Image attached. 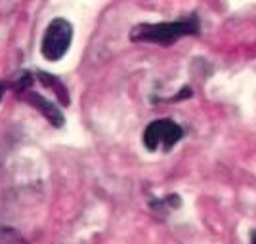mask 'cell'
Here are the masks:
<instances>
[{
  "instance_id": "7",
  "label": "cell",
  "mask_w": 256,
  "mask_h": 244,
  "mask_svg": "<svg viewBox=\"0 0 256 244\" xmlns=\"http://www.w3.org/2000/svg\"><path fill=\"white\" fill-rule=\"evenodd\" d=\"M4 90H6V84L0 82V99H2V96H4Z\"/></svg>"
},
{
  "instance_id": "5",
  "label": "cell",
  "mask_w": 256,
  "mask_h": 244,
  "mask_svg": "<svg viewBox=\"0 0 256 244\" xmlns=\"http://www.w3.org/2000/svg\"><path fill=\"white\" fill-rule=\"evenodd\" d=\"M34 78H38L40 82H42L44 86H48V88H52L54 94L58 96V99H60V103L64 107L69 105V92H67V88L64 86V82L60 80V78H56L54 74H48L46 71H36L34 73Z\"/></svg>"
},
{
  "instance_id": "3",
  "label": "cell",
  "mask_w": 256,
  "mask_h": 244,
  "mask_svg": "<svg viewBox=\"0 0 256 244\" xmlns=\"http://www.w3.org/2000/svg\"><path fill=\"white\" fill-rule=\"evenodd\" d=\"M182 138H184V130L178 122L170 118H159L148 124V128L144 130L142 143L148 151H159V149L170 151Z\"/></svg>"
},
{
  "instance_id": "1",
  "label": "cell",
  "mask_w": 256,
  "mask_h": 244,
  "mask_svg": "<svg viewBox=\"0 0 256 244\" xmlns=\"http://www.w3.org/2000/svg\"><path fill=\"white\" fill-rule=\"evenodd\" d=\"M199 19L192 15L178 21H162V23H140L130 31L132 42H150L160 44V46H170L172 42L180 40L184 36L199 34Z\"/></svg>"
},
{
  "instance_id": "8",
  "label": "cell",
  "mask_w": 256,
  "mask_h": 244,
  "mask_svg": "<svg viewBox=\"0 0 256 244\" xmlns=\"http://www.w3.org/2000/svg\"><path fill=\"white\" fill-rule=\"evenodd\" d=\"M0 233H2V231H0Z\"/></svg>"
},
{
  "instance_id": "2",
  "label": "cell",
  "mask_w": 256,
  "mask_h": 244,
  "mask_svg": "<svg viewBox=\"0 0 256 244\" xmlns=\"http://www.w3.org/2000/svg\"><path fill=\"white\" fill-rule=\"evenodd\" d=\"M73 42V25L64 17H56L48 23L40 44V53L48 61H60L69 52Z\"/></svg>"
},
{
  "instance_id": "6",
  "label": "cell",
  "mask_w": 256,
  "mask_h": 244,
  "mask_svg": "<svg viewBox=\"0 0 256 244\" xmlns=\"http://www.w3.org/2000/svg\"><path fill=\"white\" fill-rule=\"evenodd\" d=\"M250 244H256V229L250 231Z\"/></svg>"
},
{
  "instance_id": "4",
  "label": "cell",
  "mask_w": 256,
  "mask_h": 244,
  "mask_svg": "<svg viewBox=\"0 0 256 244\" xmlns=\"http://www.w3.org/2000/svg\"><path fill=\"white\" fill-rule=\"evenodd\" d=\"M18 96L22 97L23 101H27L31 107H34L36 111H40L44 117H46V120L50 122V124H54V126H64V113L58 109V107L54 105L50 99H46L44 96H40V94H36L32 88H29V90H25V92H22V94H18Z\"/></svg>"
}]
</instances>
